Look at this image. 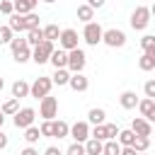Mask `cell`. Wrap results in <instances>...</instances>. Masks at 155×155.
Masks as SVG:
<instances>
[{
	"label": "cell",
	"instance_id": "19",
	"mask_svg": "<svg viewBox=\"0 0 155 155\" xmlns=\"http://www.w3.org/2000/svg\"><path fill=\"white\" fill-rule=\"evenodd\" d=\"M12 97H15V99L29 97V82H27V80H15V82H12Z\"/></svg>",
	"mask_w": 155,
	"mask_h": 155
},
{
	"label": "cell",
	"instance_id": "3",
	"mask_svg": "<svg viewBox=\"0 0 155 155\" xmlns=\"http://www.w3.org/2000/svg\"><path fill=\"white\" fill-rule=\"evenodd\" d=\"M53 48H56V44L53 41H41V44H36V46H31V61L36 63V65H44V63H48V56L53 53Z\"/></svg>",
	"mask_w": 155,
	"mask_h": 155
},
{
	"label": "cell",
	"instance_id": "4",
	"mask_svg": "<svg viewBox=\"0 0 155 155\" xmlns=\"http://www.w3.org/2000/svg\"><path fill=\"white\" fill-rule=\"evenodd\" d=\"M51 87H53V82H51V75H41V78H36V80L29 85V97H34V99H41V97L51 94Z\"/></svg>",
	"mask_w": 155,
	"mask_h": 155
},
{
	"label": "cell",
	"instance_id": "41",
	"mask_svg": "<svg viewBox=\"0 0 155 155\" xmlns=\"http://www.w3.org/2000/svg\"><path fill=\"white\" fill-rule=\"evenodd\" d=\"M7 145H10V138H7V133L0 128V150H5Z\"/></svg>",
	"mask_w": 155,
	"mask_h": 155
},
{
	"label": "cell",
	"instance_id": "33",
	"mask_svg": "<svg viewBox=\"0 0 155 155\" xmlns=\"http://www.w3.org/2000/svg\"><path fill=\"white\" fill-rule=\"evenodd\" d=\"M119 153H121L119 140H104L102 143V155H119Z\"/></svg>",
	"mask_w": 155,
	"mask_h": 155
},
{
	"label": "cell",
	"instance_id": "48",
	"mask_svg": "<svg viewBox=\"0 0 155 155\" xmlns=\"http://www.w3.org/2000/svg\"><path fill=\"white\" fill-rule=\"evenodd\" d=\"M44 2H48V5H51V2H56V0H44Z\"/></svg>",
	"mask_w": 155,
	"mask_h": 155
},
{
	"label": "cell",
	"instance_id": "9",
	"mask_svg": "<svg viewBox=\"0 0 155 155\" xmlns=\"http://www.w3.org/2000/svg\"><path fill=\"white\" fill-rule=\"evenodd\" d=\"M102 31H104V29H102L97 22H87L85 29H82V39H85V44H90V46L102 44Z\"/></svg>",
	"mask_w": 155,
	"mask_h": 155
},
{
	"label": "cell",
	"instance_id": "46",
	"mask_svg": "<svg viewBox=\"0 0 155 155\" xmlns=\"http://www.w3.org/2000/svg\"><path fill=\"white\" fill-rule=\"evenodd\" d=\"M2 124H5V114L0 111V128H2Z\"/></svg>",
	"mask_w": 155,
	"mask_h": 155
},
{
	"label": "cell",
	"instance_id": "24",
	"mask_svg": "<svg viewBox=\"0 0 155 155\" xmlns=\"http://www.w3.org/2000/svg\"><path fill=\"white\" fill-rule=\"evenodd\" d=\"M78 19H80L82 24L92 22V19H94V10H92L87 2H85V5H80V7H78Z\"/></svg>",
	"mask_w": 155,
	"mask_h": 155
},
{
	"label": "cell",
	"instance_id": "44",
	"mask_svg": "<svg viewBox=\"0 0 155 155\" xmlns=\"http://www.w3.org/2000/svg\"><path fill=\"white\" fill-rule=\"evenodd\" d=\"M104 2H107V0H87V5H90L92 10H99V7H104Z\"/></svg>",
	"mask_w": 155,
	"mask_h": 155
},
{
	"label": "cell",
	"instance_id": "31",
	"mask_svg": "<svg viewBox=\"0 0 155 155\" xmlns=\"http://www.w3.org/2000/svg\"><path fill=\"white\" fill-rule=\"evenodd\" d=\"M17 109H19V99H15V97H10L7 102H2V107H0V111H2L5 116H12Z\"/></svg>",
	"mask_w": 155,
	"mask_h": 155
},
{
	"label": "cell",
	"instance_id": "36",
	"mask_svg": "<svg viewBox=\"0 0 155 155\" xmlns=\"http://www.w3.org/2000/svg\"><path fill=\"white\" fill-rule=\"evenodd\" d=\"M12 36H15V31H12L7 24H2V27H0V44H10Z\"/></svg>",
	"mask_w": 155,
	"mask_h": 155
},
{
	"label": "cell",
	"instance_id": "17",
	"mask_svg": "<svg viewBox=\"0 0 155 155\" xmlns=\"http://www.w3.org/2000/svg\"><path fill=\"white\" fill-rule=\"evenodd\" d=\"M39 5V0H12V10L17 15H27V12H34V7Z\"/></svg>",
	"mask_w": 155,
	"mask_h": 155
},
{
	"label": "cell",
	"instance_id": "47",
	"mask_svg": "<svg viewBox=\"0 0 155 155\" xmlns=\"http://www.w3.org/2000/svg\"><path fill=\"white\" fill-rule=\"evenodd\" d=\"M2 87H5V80H2V78H0V92H2Z\"/></svg>",
	"mask_w": 155,
	"mask_h": 155
},
{
	"label": "cell",
	"instance_id": "12",
	"mask_svg": "<svg viewBox=\"0 0 155 155\" xmlns=\"http://www.w3.org/2000/svg\"><path fill=\"white\" fill-rule=\"evenodd\" d=\"M68 87H70L73 92H87L90 80H87L82 73H70V78H68Z\"/></svg>",
	"mask_w": 155,
	"mask_h": 155
},
{
	"label": "cell",
	"instance_id": "13",
	"mask_svg": "<svg viewBox=\"0 0 155 155\" xmlns=\"http://www.w3.org/2000/svg\"><path fill=\"white\" fill-rule=\"evenodd\" d=\"M138 111H140V116L143 119H148L150 124L155 121V99H150V97H145V99H138Z\"/></svg>",
	"mask_w": 155,
	"mask_h": 155
},
{
	"label": "cell",
	"instance_id": "32",
	"mask_svg": "<svg viewBox=\"0 0 155 155\" xmlns=\"http://www.w3.org/2000/svg\"><path fill=\"white\" fill-rule=\"evenodd\" d=\"M148 148H150V136H136L133 150L136 153H148Z\"/></svg>",
	"mask_w": 155,
	"mask_h": 155
},
{
	"label": "cell",
	"instance_id": "14",
	"mask_svg": "<svg viewBox=\"0 0 155 155\" xmlns=\"http://www.w3.org/2000/svg\"><path fill=\"white\" fill-rule=\"evenodd\" d=\"M131 131H133L136 136H153V124H150L148 119H143V116H136V119L131 121Z\"/></svg>",
	"mask_w": 155,
	"mask_h": 155
},
{
	"label": "cell",
	"instance_id": "23",
	"mask_svg": "<svg viewBox=\"0 0 155 155\" xmlns=\"http://www.w3.org/2000/svg\"><path fill=\"white\" fill-rule=\"evenodd\" d=\"M24 131V140H27V145H34V143H39V138H41V133H39V126H27V128H22Z\"/></svg>",
	"mask_w": 155,
	"mask_h": 155
},
{
	"label": "cell",
	"instance_id": "49",
	"mask_svg": "<svg viewBox=\"0 0 155 155\" xmlns=\"http://www.w3.org/2000/svg\"><path fill=\"white\" fill-rule=\"evenodd\" d=\"M138 155H148V153H138Z\"/></svg>",
	"mask_w": 155,
	"mask_h": 155
},
{
	"label": "cell",
	"instance_id": "16",
	"mask_svg": "<svg viewBox=\"0 0 155 155\" xmlns=\"http://www.w3.org/2000/svg\"><path fill=\"white\" fill-rule=\"evenodd\" d=\"M48 63H51L53 68H65V65H68V51L53 48V53L48 56Z\"/></svg>",
	"mask_w": 155,
	"mask_h": 155
},
{
	"label": "cell",
	"instance_id": "39",
	"mask_svg": "<svg viewBox=\"0 0 155 155\" xmlns=\"http://www.w3.org/2000/svg\"><path fill=\"white\" fill-rule=\"evenodd\" d=\"M143 92H145V97L155 99V80H148V82L143 85Z\"/></svg>",
	"mask_w": 155,
	"mask_h": 155
},
{
	"label": "cell",
	"instance_id": "42",
	"mask_svg": "<svg viewBox=\"0 0 155 155\" xmlns=\"http://www.w3.org/2000/svg\"><path fill=\"white\" fill-rule=\"evenodd\" d=\"M44 155H63V153H61V148H58V145H48V148L44 150Z\"/></svg>",
	"mask_w": 155,
	"mask_h": 155
},
{
	"label": "cell",
	"instance_id": "22",
	"mask_svg": "<svg viewBox=\"0 0 155 155\" xmlns=\"http://www.w3.org/2000/svg\"><path fill=\"white\" fill-rule=\"evenodd\" d=\"M102 143L104 140H97V138H87L82 145H85V155H102Z\"/></svg>",
	"mask_w": 155,
	"mask_h": 155
},
{
	"label": "cell",
	"instance_id": "8",
	"mask_svg": "<svg viewBox=\"0 0 155 155\" xmlns=\"http://www.w3.org/2000/svg\"><path fill=\"white\" fill-rule=\"evenodd\" d=\"M34 119H36V111H34L31 107H22V109H17V111L12 114V124H15L17 128H27V126H31Z\"/></svg>",
	"mask_w": 155,
	"mask_h": 155
},
{
	"label": "cell",
	"instance_id": "20",
	"mask_svg": "<svg viewBox=\"0 0 155 155\" xmlns=\"http://www.w3.org/2000/svg\"><path fill=\"white\" fill-rule=\"evenodd\" d=\"M119 104H121L124 109H136V104H138V97H136V92H133V90H126V92H121V97H119Z\"/></svg>",
	"mask_w": 155,
	"mask_h": 155
},
{
	"label": "cell",
	"instance_id": "7",
	"mask_svg": "<svg viewBox=\"0 0 155 155\" xmlns=\"http://www.w3.org/2000/svg\"><path fill=\"white\" fill-rule=\"evenodd\" d=\"M39 116L41 119H56L58 116V99L56 97H51V94H46V97H41L39 99Z\"/></svg>",
	"mask_w": 155,
	"mask_h": 155
},
{
	"label": "cell",
	"instance_id": "28",
	"mask_svg": "<svg viewBox=\"0 0 155 155\" xmlns=\"http://www.w3.org/2000/svg\"><path fill=\"white\" fill-rule=\"evenodd\" d=\"M7 27H10L12 31H27V29H24V19H22V15H17V12H12V15H10Z\"/></svg>",
	"mask_w": 155,
	"mask_h": 155
},
{
	"label": "cell",
	"instance_id": "1",
	"mask_svg": "<svg viewBox=\"0 0 155 155\" xmlns=\"http://www.w3.org/2000/svg\"><path fill=\"white\" fill-rule=\"evenodd\" d=\"M10 51H12V58L17 63H27L31 61V46L27 44V39H19V36H12V41L7 44Z\"/></svg>",
	"mask_w": 155,
	"mask_h": 155
},
{
	"label": "cell",
	"instance_id": "25",
	"mask_svg": "<svg viewBox=\"0 0 155 155\" xmlns=\"http://www.w3.org/2000/svg\"><path fill=\"white\" fill-rule=\"evenodd\" d=\"M41 41H44V31H41V27L27 29V44H29V46H36V44H41Z\"/></svg>",
	"mask_w": 155,
	"mask_h": 155
},
{
	"label": "cell",
	"instance_id": "35",
	"mask_svg": "<svg viewBox=\"0 0 155 155\" xmlns=\"http://www.w3.org/2000/svg\"><path fill=\"white\" fill-rule=\"evenodd\" d=\"M104 131H107V140H116V136H119V126L116 124L104 121Z\"/></svg>",
	"mask_w": 155,
	"mask_h": 155
},
{
	"label": "cell",
	"instance_id": "40",
	"mask_svg": "<svg viewBox=\"0 0 155 155\" xmlns=\"http://www.w3.org/2000/svg\"><path fill=\"white\" fill-rule=\"evenodd\" d=\"M0 12L10 17V15L15 12V10H12V0H0Z\"/></svg>",
	"mask_w": 155,
	"mask_h": 155
},
{
	"label": "cell",
	"instance_id": "15",
	"mask_svg": "<svg viewBox=\"0 0 155 155\" xmlns=\"http://www.w3.org/2000/svg\"><path fill=\"white\" fill-rule=\"evenodd\" d=\"M68 128H70V124L68 121H63V119H51V138H65L68 136Z\"/></svg>",
	"mask_w": 155,
	"mask_h": 155
},
{
	"label": "cell",
	"instance_id": "27",
	"mask_svg": "<svg viewBox=\"0 0 155 155\" xmlns=\"http://www.w3.org/2000/svg\"><path fill=\"white\" fill-rule=\"evenodd\" d=\"M116 140H119V145H133V140H136V133L131 131V128H119V136H116Z\"/></svg>",
	"mask_w": 155,
	"mask_h": 155
},
{
	"label": "cell",
	"instance_id": "5",
	"mask_svg": "<svg viewBox=\"0 0 155 155\" xmlns=\"http://www.w3.org/2000/svg\"><path fill=\"white\" fill-rule=\"evenodd\" d=\"M102 44H107L109 48H121L126 44V31L124 29H116V27L104 29L102 31Z\"/></svg>",
	"mask_w": 155,
	"mask_h": 155
},
{
	"label": "cell",
	"instance_id": "29",
	"mask_svg": "<svg viewBox=\"0 0 155 155\" xmlns=\"http://www.w3.org/2000/svg\"><path fill=\"white\" fill-rule=\"evenodd\" d=\"M41 31H44V39L46 41H58V34H61L58 24H46V27H41Z\"/></svg>",
	"mask_w": 155,
	"mask_h": 155
},
{
	"label": "cell",
	"instance_id": "45",
	"mask_svg": "<svg viewBox=\"0 0 155 155\" xmlns=\"http://www.w3.org/2000/svg\"><path fill=\"white\" fill-rule=\"evenodd\" d=\"M19 155H39V150H36L34 145H27V148H24V150H22Z\"/></svg>",
	"mask_w": 155,
	"mask_h": 155
},
{
	"label": "cell",
	"instance_id": "37",
	"mask_svg": "<svg viewBox=\"0 0 155 155\" xmlns=\"http://www.w3.org/2000/svg\"><path fill=\"white\" fill-rule=\"evenodd\" d=\"M63 155H85V145H82V143H75V140H73V143L68 145V150H65Z\"/></svg>",
	"mask_w": 155,
	"mask_h": 155
},
{
	"label": "cell",
	"instance_id": "6",
	"mask_svg": "<svg viewBox=\"0 0 155 155\" xmlns=\"http://www.w3.org/2000/svg\"><path fill=\"white\" fill-rule=\"evenodd\" d=\"M85 65H87V56H85V51L78 46V48H70L68 51V70L70 73H82L85 70Z\"/></svg>",
	"mask_w": 155,
	"mask_h": 155
},
{
	"label": "cell",
	"instance_id": "30",
	"mask_svg": "<svg viewBox=\"0 0 155 155\" xmlns=\"http://www.w3.org/2000/svg\"><path fill=\"white\" fill-rule=\"evenodd\" d=\"M140 48H143V53L155 56V36H153V34H145V36L140 39Z\"/></svg>",
	"mask_w": 155,
	"mask_h": 155
},
{
	"label": "cell",
	"instance_id": "10",
	"mask_svg": "<svg viewBox=\"0 0 155 155\" xmlns=\"http://www.w3.org/2000/svg\"><path fill=\"white\" fill-rule=\"evenodd\" d=\"M78 31L75 29H61V34H58V48H63V51H70V48H78Z\"/></svg>",
	"mask_w": 155,
	"mask_h": 155
},
{
	"label": "cell",
	"instance_id": "26",
	"mask_svg": "<svg viewBox=\"0 0 155 155\" xmlns=\"http://www.w3.org/2000/svg\"><path fill=\"white\" fill-rule=\"evenodd\" d=\"M138 68H140L143 73H150V70H155V56H150V53H143V56L138 58Z\"/></svg>",
	"mask_w": 155,
	"mask_h": 155
},
{
	"label": "cell",
	"instance_id": "18",
	"mask_svg": "<svg viewBox=\"0 0 155 155\" xmlns=\"http://www.w3.org/2000/svg\"><path fill=\"white\" fill-rule=\"evenodd\" d=\"M104 121H107V111H104L102 107H92V109L87 111V124L97 126V124H104Z\"/></svg>",
	"mask_w": 155,
	"mask_h": 155
},
{
	"label": "cell",
	"instance_id": "11",
	"mask_svg": "<svg viewBox=\"0 0 155 155\" xmlns=\"http://www.w3.org/2000/svg\"><path fill=\"white\" fill-rule=\"evenodd\" d=\"M68 136L75 140V143H85L90 138V124L87 121H75L70 128H68Z\"/></svg>",
	"mask_w": 155,
	"mask_h": 155
},
{
	"label": "cell",
	"instance_id": "38",
	"mask_svg": "<svg viewBox=\"0 0 155 155\" xmlns=\"http://www.w3.org/2000/svg\"><path fill=\"white\" fill-rule=\"evenodd\" d=\"M39 133H41V138H51V121H48V119H44V121H41Z\"/></svg>",
	"mask_w": 155,
	"mask_h": 155
},
{
	"label": "cell",
	"instance_id": "2",
	"mask_svg": "<svg viewBox=\"0 0 155 155\" xmlns=\"http://www.w3.org/2000/svg\"><path fill=\"white\" fill-rule=\"evenodd\" d=\"M150 15H153V10H150V7H145V5H138V7L131 12V19H128V24H131L136 31H143V29L150 24Z\"/></svg>",
	"mask_w": 155,
	"mask_h": 155
},
{
	"label": "cell",
	"instance_id": "34",
	"mask_svg": "<svg viewBox=\"0 0 155 155\" xmlns=\"http://www.w3.org/2000/svg\"><path fill=\"white\" fill-rule=\"evenodd\" d=\"M22 19H24V29L39 27V15H36V12H27V15H22Z\"/></svg>",
	"mask_w": 155,
	"mask_h": 155
},
{
	"label": "cell",
	"instance_id": "43",
	"mask_svg": "<svg viewBox=\"0 0 155 155\" xmlns=\"http://www.w3.org/2000/svg\"><path fill=\"white\" fill-rule=\"evenodd\" d=\"M119 155H138V153L133 150V145H121V153Z\"/></svg>",
	"mask_w": 155,
	"mask_h": 155
},
{
	"label": "cell",
	"instance_id": "21",
	"mask_svg": "<svg viewBox=\"0 0 155 155\" xmlns=\"http://www.w3.org/2000/svg\"><path fill=\"white\" fill-rule=\"evenodd\" d=\"M68 78H70V70L68 68H56L53 75H51V82L58 85V87H63V85H68Z\"/></svg>",
	"mask_w": 155,
	"mask_h": 155
}]
</instances>
